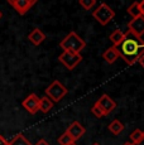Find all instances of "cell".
<instances>
[{
  "label": "cell",
  "instance_id": "17",
  "mask_svg": "<svg viewBox=\"0 0 144 145\" xmlns=\"http://www.w3.org/2000/svg\"><path fill=\"white\" fill-rule=\"evenodd\" d=\"M143 138H144V131L143 130H140V129L133 130L132 134H130V136H129L130 143H132L133 145H138L140 141L143 140Z\"/></svg>",
  "mask_w": 144,
  "mask_h": 145
},
{
  "label": "cell",
  "instance_id": "12",
  "mask_svg": "<svg viewBox=\"0 0 144 145\" xmlns=\"http://www.w3.org/2000/svg\"><path fill=\"white\" fill-rule=\"evenodd\" d=\"M119 57H120V56H119L118 48L113 47V46L106 48V51H104V53H102V59L106 63H109V65H113L114 62H116V59H118Z\"/></svg>",
  "mask_w": 144,
  "mask_h": 145
},
{
  "label": "cell",
  "instance_id": "16",
  "mask_svg": "<svg viewBox=\"0 0 144 145\" xmlns=\"http://www.w3.org/2000/svg\"><path fill=\"white\" fill-rule=\"evenodd\" d=\"M52 107H53V102H52L47 96L39 99V108H38V111H42L43 114H47L52 110Z\"/></svg>",
  "mask_w": 144,
  "mask_h": 145
},
{
  "label": "cell",
  "instance_id": "29",
  "mask_svg": "<svg viewBox=\"0 0 144 145\" xmlns=\"http://www.w3.org/2000/svg\"><path fill=\"white\" fill-rule=\"evenodd\" d=\"M7 145H8V144H7Z\"/></svg>",
  "mask_w": 144,
  "mask_h": 145
},
{
  "label": "cell",
  "instance_id": "20",
  "mask_svg": "<svg viewBox=\"0 0 144 145\" xmlns=\"http://www.w3.org/2000/svg\"><path fill=\"white\" fill-rule=\"evenodd\" d=\"M79 3H80V5H81L85 10H91L94 7H95V4H96L95 0H80Z\"/></svg>",
  "mask_w": 144,
  "mask_h": 145
},
{
  "label": "cell",
  "instance_id": "26",
  "mask_svg": "<svg viewBox=\"0 0 144 145\" xmlns=\"http://www.w3.org/2000/svg\"><path fill=\"white\" fill-rule=\"evenodd\" d=\"M3 18V13H1V10H0V19Z\"/></svg>",
  "mask_w": 144,
  "mask_h": 145
},
{
  "label": "cell",
  "instance_id": "27",
  "mask_svg": "<svg viewBox=\"0 0 144 145\" xmlns=\"http://www.w3.org/2000/svg\"><path fill=\"white\" fill-rule=\"evenodd\" d=\"M92 145H100V144H99V143H94Z\"/></svg>",
  "mask_w": 144,
  "mask_h": 145
},
{
  "label": "cell",
  "instance_id": "6",
  "mask_svg": "<svg viewBox=\"0 0 144 145\" xmlns=\"http://www.w3.org/2000/svg\"><path fill=\"white\" fill-rule=\"evenodd\" d=\"M37 0H9L8 4L15 10L19 15H24L30 10L33 5H35Z\"/></svg>",
  "mask_w": 144,
  "mask_h": 145
},
{
  "label": "cell",
  "instance_id": "7",
  "mask_svg": "<svg viewBox=\"0 0 144 145\" xmlns=\"http://www.w3.org/2000/svg\"><path fill=\"white\" fill-rule=\"evenodd\" d=\"M128 32L138 38H142L144 35V14L137 18H132L128 23Z\"/></svg>",
  "mask_w": 144,
  "mask_h": 145
},
{
  "label": "cell",
  "instance_id": "15",
  "mask_svg": "<svg viewBox=\"0 0 144 145\" xmlns=\"http://www.w3.org/2000/svg\"><path fill=\"white\" fill-rule=\"evenodd\" d=\"M107 129H109V131L113 135H120L124 130V124L120 121V120L115 119L107 125Z\"/></svg>",
  "mask_w": 144,
  "mask_h": 145
},
{
  "label": "cell",
  "instance_id": "19",
  "mask_svg": "<svg viewBox=\"0 0 144 145\" xmlns=\"http://www.w3.org/2000/svg\"><path fill=\"white\" fill-rule=\"evenodd\" d=\"M57 141H58V144H60V145H70V144H72V143H75V141L72 140V138H71V136L68 135V134L66 133V131L63 133L62 135L60 136V138H58Z\"/></svg>",
  "mask_w": 144,
  "mask_h": 145
},
{
  "label": "cell",
  "instance_id": "22",
  "mask_svg": "<svg viewBox=\"0 0 144 145\" xmlns=\"http://www.w3.org/2000/svg\"><path fill=\"white\" fill-rule=\"evenodd\" d=\"M34 145H49V144H48V143H47V141H46V140H43V139H42V140L37 141V143H35Z\"/></svg>",
  "mask_w": 144,
  "mask_h": 145
},
{
  "label": "cell",
  "instance_id": "18",
  "mask_svg": "<svg viewBox=\"0 0 144 145\" xmlns=\"http://www.w3.org/2000/svg\"><path fill=\"white\" fill-rule=\"evenodd\" d=\"M8 145H32V144L23 134H16L12 140L8 141Z\"/></svg>",
  "mask_w": 144,
  "mask_h": 145
},
{
  "label": "cell",
  "instance_id": "9",
  "mask_svg": "<svg viewBox=\"0 0 144 145\" xmlns=\"http://www.w3.org/2000/svg\"><path fill=\"white\" fill-rule=\"evenodd\" d=\"M96 104L100 106V108L102 110V112H104V116L111 114L113 111L115 110V107H116V102L109 96V95H106V93L102 95L100 99L96 101Z\"/></svg>",
  "mask_w": 144,
  "mask_h": 145
},
{
  "label": "cell",
  "instance_id": "14",
  "mask_svg": "<svg viewBox=\"0 0 144 145\" xmlns=\"http://www.w3.org/2000/svg\"><path fill=\"white\" fill-rule=\"evenodd\" d=\"M124 35H125V33H124L123 30H120V29H115L114 32H113L111 34L109 35V40L111 42L113 47H118V46H120V43L124 40Z\"/></svg>",
  "mask_w": 144,
  "mask_h": 145
},
{
  "label": "cell",
  "instance_id": "4",
  "mask_svg": "<svg viewBox=\"0 0 144 145\" xmlns=\"http://www.w3.org/2000/svg\"><path fill=\"white\" fill-rule=\"evenodd\" d=\"M92 16L96 19V22L101 24V25H106L114 19L115 16V12L106 4V3H101L96 10L92 12Z\"/></svg>",
  "mask_w": 144,
  "mask_h": 145
},
{
  "label": "cell",
  "instance_id": "21",
  "mask_svg": "<svg viewBox=\"0 0 144 145\" xmlns=\"http://www.w3.org/2000/svg\"><path fill=\"white\" fill-rule=\"evenodd\" d=\"M91 114H92L95 118H98V119H100V118L104 116V112H102V110L100 108V106L96 104V102L92 105V107H91Z\"/></svg>",
  "mask_w": 144,
  "mask_h": 145
},
{
  "label": "cell",
  "instance_id": "2",
  "mask_svg": "<svg viewBox=\"0 0 144 145\" xmlns=\"http://www.w3.org/2000/svg\"><path fill=\"white\" fill-rule=\"evenodd\" d=\"M60 47L66 52H71L75 54H81V51L86 47V42L82 39L77 33L70 32L60 43Z\"/></svg>",
  "mask_w": 144,
  "mask_h": 145
},
{
  "label": "cell",
  "instance_id": "3",
  "mask_svg": "<svg viewBox=\"0 0 144 145\" xmlns=\"http://www.w3.org/2000/svg\"><path fill=\"white\" fill-rule=\"evenodd\" d=\"M68 93V90L66 86L61 83V81L54 80L49 83V86L46 88V96L51 100L52 102H60L66 95Z\"/></svg>",
  "mask_w": 144,
  "mask_h": 145
},
{
  "label": "cell",
  "instance_id": "25",
  "mask_svg": "<svg viewBox=\"0 0 144 145\" xmlns=\"http://www.w3.org/2000/svg\"><path fill=\"white\" fill-rule=\"evenodd\" d=\"M138 145H144V138H143V140H142V141H140V143H139V144H138Z\"/></svg>",
  "mask_w": 144,
  "mask_h": 145
},
{
  "label": "cell",
  "instance_id": "28",
  "mask_svg": "<svg viewBox=\"0 0 144 145\" xmlns=\"http://www.w3.org/2000/svg\"><path fill=\"white\" fill-rule=\"evenodd\" d=\"M70 145H77L76 143H72V144H70Z\"/></svg>",
  "mask_w": 144,
  "mask_h": 145
},
{
  "label": "cell",
  "instance_id": "8",
  "mask_svg": "<svg viewBox=\"0 0 144 145\" xmlns=\"http://www.w3.org/2000/svg\"><path fill=\"white\" fill-rule=\"evenodd\" d=\"M39 99L41 97H38L35 93H30L22 101V106L30 115H35L38 112V108H39Z\"/></svg>",
  "mask_w": 144,
  "mask_h": 145
},
{
  "label": "cell",
  "instance_id": "10",
  "mask_svg": "<svg viewBox=\"0 0 144 145\" xmlns=\"http://www.w3.org/2000/svg\"><path fill=\"white\" fill-rule=\"evenodd\" d=\"M66 133H67L68 135H70L71 138H72V140L76 143V141L79 140L80 138H82V135L86 133V130H85V127L81 125V122L73 121V122H71V124L68 125V127H67V130H66Z\"/></svg>",
  "mask_w": 144,
  "mask_h": 145
},
{
  "label": "cell",
  "instance_id": "24",
  "mask_svg": "<svg viewBox=\"0 0 144 145\" xmlns=\"http://www.w3.org/2000/svg\"><path fill=\"white\" fill-rule=\"evenodd\" d=\"M123 145H133V144L130 143V141H126V143H125V144H123Z\"/></svg>",
  "mask_w": 144,
  "mask_h": 145
},
{
  "label": "cell",
  "instance_id": "1",
  "mask_svg": "<svg viewBox=\"0 0 144 145\" xmlns=\"http://www.w3.org/2000/svg\"><path fill=\"white\" fill-rule=\"evenodd\" d=\"M119 56L125 61L128 66H133L138 62L144 61V42L142 38H138L133 35L130 32L126 30L124 35V40L120 46L116 47Z\"/></svg>",
  "mask_w": 144,
  "mask_h": 145
},
{
  "label": "cell",
  "instance_id": "11",
  "mask_svg": "<svg viewBox=\"0 0 144 145\" xmlns=\"http://www.w3.org/2000/svg\"><path fill=\"white\" fill-rule=\"evenodd\" d=\"M28 40L33 46H41V44L46 40V34H44L39 28H34L28 34Z\"/></svg>",
  "mask_w": 144,
  "mask_h": 145
},
{
  "label": "cell",
  "instance_id": "5",
  "mask_svg": "<svg viewBox=\"0 0 144 145\" xmlns=\"http://www.w3.org/2000/svg\"><path fill=\"white\" fill-rule=\"evenodd\" d=\"M58 61H60V62L62 63V65L65 66L66 68L71 71V69L76 68V67L82 62V56L81 54H75V53L63 51L60 56H58Z\"/></svg>",
  "mask_w": 144,
  "mask_h": 145
},
{
  "label": "cell",
  "instance_id": "13",
  "mask_svg": "<svg viewBox=\"0 0 144 145\" xmlns=\"http://www.w3.org/2000/svg\"><path fill=\"white\" fill-rule=\"evenodd\" d=\"M128 14L132 18H137L144 14V0L142 1H134L128 7Z\"/></svg>",
  "mask_w": 144,
  "mask_h": 145
},
{
  "label": "cell",
  "instance_id": "23",
  "mask_svg": "<svg viewBox=\"0 0 144 145\" xmlns=\"http://www.w3.org/2000/svg\"><path fill=\"white\" fill-rule=\"evenodd\" d=\"M7 144H8V141L5 140V139L3 138L1 135H0V145H7Z\"/></svg>",
  "mask_w": 144,
  "mask_h": 145
}]
</instances>
